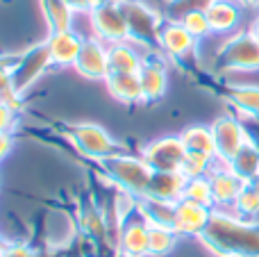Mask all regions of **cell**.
<instances>
[{
  "mask_svg": "<svg viewBox=\"0 0 259 257\" xmlns=\"http://www.w3.org/2000/svg\"><path fill=\"white\" fill-rule=\"evenodd\" d=\"M105 3H123V0H105Z\"/></svg>",
  "mask_w": 259,
  "mask_h": 257,
  "instance_id": "f35d334b",
  "label": "cell"
},
{
  "mask_svg": "<svg viewBox=\"0 0 259 257\" xmlns=\"http://www.w3.org/2000/svg\"><path fill=\"white\" fill-rule=\"evenodd\" d=\"M230 166H232L234 173L241 176L246 182H252L259 176V148L252 144V141L246 144L241 150H239L237 157L230 162Z\"/></svg>",
  "mask_w": 259,
  "mask_h": 257,
  "instance_id": "484cf974",
  "label": "cell"
},
{
  "mask_svg": "<svg viewBox=\"0 0 259 257\" xmlns=\"http://www.w3.org/2000/svg\"><path fill=\"white\" fill-rule=\"evenodd\" d=\"M230 212H232L234 217L243 219V221L259 226V191L252 185H246L243 191L239 194L237 203L230 207Z\"/></svg>",
  "mask_w": 259,
  "mask_h": 257,
  "instance_id": "4316f807",
  "label": "cell"
},
{
  "mask_svg": "<svg viewBox=\"0 0 259 257\" xmlns=\"http://www.w3.org/2000/svg\"><path fill=\"white\" fill-rule=\"evenodd\" d=\"M82 41L84 36L77 34L75 30H59V32H48V39H46V46H48L50 53V62L53 66H73L80 55Z\"/></svg>",
  "mask_w": 259,
  "mask_h": 257,
  "instance_id": "e0dca14e",
  "label": "cell"
},
{
  "mask_svg": "<svg viewBox=\"0 0 259 257\" xmlns=\"http://www.w3.org/2000/svg\"><path fill=\"white\" fill-rule=\"evenodd\" d=\"M0 57H3V55H0Z\"/></svg>",
  "mask_w": 259,
  "mask_h": 257,
  "instance_id": "b9f144b4",
  "label": "cell"
},
{
  "mask_svg": "<svg viewBox=\"0 0 259 257\" xmlns=\"http://www.w3.org/2000/svg\"><path fill=\"white\" fill-rule=\"evenodd\" d=\"M66 3L71 5V9L75 14H89V12H94L96 7H100L105 0H66Z\"/></svg>",
  "mask_w": 259,
  "mask_h": 257,
  "instance_id": "836d02e7",
  "label": "cell"
},
{
  "mask_svg": "<svg viewBox=\"0 0 259 257\" xmlns=\"http://www.w3.org/2000/svg\"><path fill=\"white\" fill-rule=\"evenodd\" d=\"M178 232L170 226H157L150 223V257H168L180 244Z\"/></svg>",
  "mask_w": 259,
  "mask_h": 257,
  "instance_id": "d4e9b609",
  "label": "cell"
},
{
  "mask_svg": "<svg viewBox=\"0 0 259 257\" xmlns=\"http://www.w3.org/2000/svg\"><path fill=\"white\" fill-rule=\"evenodd\" d=\"M216 59L225 71H259V41L250 30L237 32L221 46Z\"/></svg>",
  "mask_w": 259,
  "mask_h": 257,
  "instance_id": "8992f818",
  "label": "cell"
},
{
  "mask_svg": "<svg viewBox=\"0 0 259 257\" xmlns=\"http://www.w3.org/2000/svg\"><path fill=\"white\" fill-rule=\"evenodd\" d=\"M139 80L143 89V103H157L164 98L168 89V71H166V62L161 59V53L146 55L139 71Z\"/></svg>",
  "mask_w": 259,
  "mask_h": 257,
  "instance_id": "2e32d148",
  "label": "cell"
},
{
  "mask_svg": "<svg viewBox=\"0 0 259 257\" xmlns=\"http://www.w3.org/2000/svg\"><path fill=\"white\" fill-rule=\"evenodd\" d=\"M198 39L178 21V18H166L159 30V53L168 59H187L196 50Z\"/></svg>",
  "mask_w": 259,
  "mask_h": 257,
  "instance_id": "9a60e30c",
  "label": "cell"
},
{
  "mask_svg": "<svg viewBox=\"0 0 259 257\" xmlns=\"http://www.w3.org/2000/svg\"><path fill=\"white\" fill-rule=\"evenodd\" d=\"M211 132L216 139V153L219 159L232 162L239 155V150L246 144H250V130L248 123L237 114H223L211 123Z\"/></svg>",
  "mask_w": 259,
  "mask_h": 257,
  "instance_id": "52a82bcc",
  "label": "cell"
},
{
  "mask_svg": "<svg viewBox=\"0 0 259 257\" xmlns=\"http://www.w3.org/2000/svg\"><path fill=\"white\" fill-rule=\"evenodd\" d=\"M114 250L127 257H150V223L139 205L114 232Z\"/></svg>",
  "mask_w": 259,
  "mask_h": 257,
  "instance_id": "5b68a950",
  "label": "cell"
},
{
  "mask_svg": "<svg viewBox=\"0 0 259 257\" xmlns=\"http://www.w3.org/2000/svg\"><path fill=\"white\" fill-rule=\"evenodd\" d=\"M66 135L71 144L75 146V150H80V155L96 159L98 164L112 157V155L121 153L112 132H107L98 123H73L66 127Z\"/></svg>",
  "mask_w": 259,
  "mask_h": 257,
  "instance_id": "277c9868",
  "label": "cell"
},
{
  "mask_svg": "<svg viewBox=\"0 0 259 257\" xmlns=\"http://www.w3.org/2000/svg\"><path fill=\"white\" fill-rule=\"evenodd\" d=\"M107 53H109V73H139L146 55H150L130 39L118 41V44H109Z\"/></svg>",
  "mask_w": 259,
  "mask_h": 257,
  "instance_id": "ffe728a7",
  "label": "cell"
},
{
  "mask_svg": "<svg viewBox=\"0 0 259 257\" xmlns=\"http://www.w3.org/2000/svg\"><path fill=\"white\" fill-rule=\"evenodd\" d=\"M178 135H180V139H182L187 153H196V155H202V157H209V159L219 157L211 125H200V123H196V125L184 127Z\"/></svg>",
  "mask_w": 259,
  "mask_h": 257,
  "instance_id": "603a6c76",
  "label": "cell"
},
{
  "mask_svg": "<svg viewBox=\"0 0 259 257\" xmlns=\"http://www.w3.org/2000/svg\"><path fill=\"white\" fill-rule=\"evenodd\" d=\"M243 7H259V0H239Z\"/></svg>",
  "mask_w": 259,
  "mask_h": 257,
  "instance_id": "8d00e7d4",
  "label": "cell"
},
{
  "mask_svg": "<svg viewBox=\"0 0 259 257\" xmlns=\"http://www.w3.org/2000/svg\"><path fill=\"white\" fill-rule=\"evenodd\" d=\"M241 7L243 5L239 0H209L205 5V14L211 25V32L225 34V32L237 30L239 21H241Z\"/></svg>",
  "mask_w": 259,
  "mask_h": 257,
  "instance_id": "d6986e66",
  "label": "cell"
},
{
  "mask_svg": "<svg viewBox=\"0 0 259 257\" xmlns=\"http://www.w3.org/2000/svg\"><path fill=\"white\" fill-rule=\"evenodd\" d=\"M178 21L182 23V25L187 27V30L191 32V34L196 36L198 41H202L205 36L214 34V32H211L209 21H207V14H205V9H202V7L189 9V12H184L182 16H178Z\"/></svg>",
  "mask_w": 259,
  "mask_h": 257,
  "instance_id": "f546056e",
  "label": "cell"
},
{
  "mask_svg": "<svg viewBox=\"0 0 259 257\" xmlns=\"http://www.w3.org/2000/svg\"><path fill=\"white\" fill-rule=\"evenodd\" d=\"M73 68H75L82 77H87V80H103L105 82L109 75L107 44L96 39V36H84L80 55H77Z\"/></svg>",
  "mask_w": 259,
  "mask_h": 257,
  "instance_id": "5bb4252c",
  "label": "cell"
},
{
  "mask_svg": "<svg viewBox=\"0 0 259 257\" xmlns=\"http://www.w3.org/2000/svg\"><path fill=\"white\" fill-rule=\"evenodd\" d=\"M91 23V36L105 41V44H118L130 39L125 14L121 9V3H103L94 12L87 14Z\"/></svg>",
  "mask_w": 259,
  "mask_h": 257,
  "instance_id": "9c48e42d",
  "label": "cell"
},
{
  "mask_svg": "<svg viewBox=\"0 0 259 257\" xmlns=\"http://www.w3.org/2000/svg\"><path fill=\"white\" fill-rule=\"evenodd\" d=\"M100 166H103V173L107 176V180L116 189L127 191V194L137 196V198H146L155 171L148 166V162L141 157V153L139 155L116 153L112 157H107L105 162H100Z\"/></svg>",
  "mask_w": 259,
  "mask_h": 257,
  "instance_id": "7a4b0ae2",
  "label": "cell"
},
{
  "mask_svg": "<svg viewBox=\"0 0 259 257\" xmlns=\"http://www.w3.org/2000/svg\"><path fill=\"white\" fill-rule=\"evenodd\" d=\"M228 103L243 121H259V84H237L228 91Z\"/></svg>",
  "mask_w": 259,
  "mask_h": 257,
  "instance_id": "7402d4cb",
  "label": "cell"
},
{
  "mask_svg": "<svg viewBox=\"0 0 259 257\" xmlns=\"http://www.w3.org/2000/svg\"><path fill=\"white\" fill-rule=\"evenodd\" d=\"M12 148H14L12 132H0V162H3V159L12 153Z\"/></svg>",
  "mask_w": 259,
  "mask_h": 257,
  "instance_id": "e575fe53",
  "label": "cell"
},
{
  "mask_svg": "<svg viewBox=\"0 0 259 257\" xmlns=\"http://www.w3.org/2000/svg\"><path fill=\"white\" fill-rule=\"evenodd\" d=\"M214 257H241V255H214Z\"/></svg>",
  "mask_w": 259,
  "mask_h": 257,
  "instance_id": "74e56055",
  "label": "cell"
},
{
  "mask_svg": "<svg viewBox=\"0 0 259 257\" xmlns=\"http://www.w3.org/2000/svg\"><path fill=\"white\" fill-rule=\"evenodd\" d=\"M207 178H209L211 191H214V209H230L237 203L243 187L248 185L241 176L234 173L230 162H223V159H219V157L214 159L211 171L207 173Z\"/></svg>",
  "mask_w": 259,
  "mask_h": 257,
  "instance_id": "7c38bea8",
  "label": "cell"
},
{
  "mask_svg": "<svg viewBox=\"0 0 259 257\" xmlns=\"http://www.w3.org/2000/svg\"><path fill=\"white\" fill-rule=\"evenodd\" d=\"M211 214H214L211 207L182 198L175 203L170 228L178 232L180 239H202V235H205L207 226L211 221Z\"/></svg>",
  "mask_w": 259,
  "mask_h": 257,
  "instance_id": "8fae6325",
  "label": "cell"
},
{
  "mask_svg": "<svg viewBox=\"0 0 259 257\" xmlns=\"http://www.w3.org/2000/svg\"><path fill=\"white\" fill-rule=\"evenodd\" d=\"M41 12H44L48 32H59V30H71L73 27V16L75 12L66 0H39Z\"/></svg>",
  "mask_w": 259,
  "mask_h": 257,
  "instance_id": "cb8c5ba5",
  "label": "cell"
},
{
  "mask_svg": "<svg viewBox=\"0 0 259 257\" xmlns=\"http://www.w3.org/2000/svg\"><path fill=\"white\" fill-rule=\"evenodd\" d=\"M114 257H127V255H121V253H116V255H114Z\"/></svg>",
  "mask_w": 259,
  "mask_h": 257,
  "instance_id": "ab89813d",
  "label": "cell"
},
{
  "mask_svg": "<svg viewBox=\"0 0 259 257\" xmlns=\"http://www.w3.org/2000/svg\"><path fill=\"white\" fill-rule=\"evenodd\" d=\"M139 209L148 223H157V226H170L173 223V209L175 203H164V200H152V198H139Z\"/></svg>",
  "mask_w": 259,
  "mask_h": 257,
  "instance_id": "83f0119b",
  "label": "cell"
},
{
  "mask_svg": "<svg viewBox=\"0 0 259 257\" xmlns=\"http://www.w3.org/2000/svg\"><path fill=\"white\" fill-rule=\"evenodd\" d=\"M0 257H3V250H0Z\"/></svg>",
  "mask_w": 259,
  "mask_h": 257,
  "instance_id": "60d3db41",
  "label": "cell"
},
{
  "mask_svg": "<svg viewBox=\"0 0 259 257\" xmlns=\"http://www.w3.org/2000/svg\"><path fill=\"white\" fill-rule=\"evenodd\" d=\"M3 257H39L36 250L27 241H14L9 239L7 246L3 248Z\"/></svg>",
  "mask_w": 259,
  "mask_h": 257,
  "instance_id": "1f68e13d",
  "label": "cell"
},
{
  "mask_svg": "<svg viewBox=\"0 0 259 257\" xmlns=\"http://www.w3.org/2000/svg\"><path fill=\"white\" fill-rule=\"evenodd\" d=\"M200 241L211 255L259 257V226L234 217L230 209H214Z\"/></svg>",
  "mask_w": 259,
  "mask_h": 257,
  "instance_id": "6da1fadb",
  "label": "cell"
},
{
  "mask_svg": "<svg viewBox=\"0 0 259 257\" xmlns=\"http://www.w3.org/2000/svg\"><path fill=\"white\" fill-rule=\"evenodd\" d=\"M250 34H252V36H255V39L259 41V16H257L255 21L250 23Z\"/></svg>",
  "mask_w": 259,
  "mask_h": 257,
  "instance_id": "d590c367",
  "label": "cell"
},
{
  "mask_svg": "<svg viewBox=\"0 0 259 257\" xmlns=\"http://www.w3.org/2000/svg\"><path fill=\"white\" fill-rule=\"evenodd\" d=\"M77 228L80 232L91 241V244H112L109 241V235H112V223H109L107 212L103 209V205L94 198H87L80 203L77 207Z\"/></svg>",
  "mask_w": 259,
  "mask_h": 257,
  "instance_id": "4fadbf2b",
  "label": "cell"
},
{
  "mask_svg": "<svg viewBox=\"0 0 259 257\" xmlns=\"http://www.w3.org/2000/svg\"><path fill=\"white\" fill-rule=\"evenodd\" d=\"M121 9L127 21L130 41L146 53H159V30L166 18L143 0H123Z\"/></svg>",
  "mask_w": 259,
  "mask_h": 257,
  "instance_id": "3957f363",
  "label": "cell"
},
{
  "mask_svg": "<svg viewBox=\"0 0 259 257\" xmlns=\"http://www.w3.org/2000/svg\"><path fill=\"white\" fill-rule=\"evenodd\" d=\"M211 164H214V159L202 157V155H196V153H187V159H184L182 173H184L187 178L207 176V173L211 171Z\"/></svg>",
  "mask_w": 259,
  "mask_h": 257,
  "instance_id": "4dcf8cb0",
  "label": "cell"
},
{
  "mask_svg": "<svg viewBox=\"0 0 259 257\" xmlns=\"http://www.w3.org/2000/svg\"><path fill=\"white\" fill-rule=\"evenodd\" d=\"M16 109H12L0 100V132H12L14 123H16Z\"/></svg>",
  "mask_w": 259,
  "mask_h": 257,
  "instance_id": "d6a6232c",
  "label": "cell"
},
{
  "mask_svg": "<svg viewBox=\"0 0 259 257\" xmlns=\"http://www.w3.org/2000/svg\"><path fill=\"white\" fill-rule=\"evenodd\" d=\"M187 176L180 171H155L146 198L164 200V203H178L184 198Z\"/></svg>",
  "mask_w": 259,
  "mask_h": 257,
  "instance_id": "ac0fdd59",
  "label": "cell"
},
{
  "mask_svg": "<svg viewBox=\"0 0 259 257\" xmlns=\"http://www.w3.org/2000/svg\"><path fill=\"white\" fill-rule=\"evenodd\" d=\"M184 198L214 209V191H211L209 178H207V176L187 178V187H184Z\"/></svg>",
  "mask_w": 259,
  "mask_h": 257,
  "instance_id": "f1b7e54d",
  "label": "cell"
},
{
  "mask_svg": "<svg viewBox=\"0 0 259 257\" xmlns=\"http://www.w3.org/2000/svg\"><path fill=\"white\" fill-rule=\"evenodd\" d=\"M50 66H53V62H50V53H48L46 41L34 44L32 48L18 53L16 62L12 64V77H14L16 89L21 91V94H25Z\"/></svg>",
  "mask_w": 259,
  "mask_h": 257,
  "instance_id": "30bf717a",
  "label": "cell"
},
{
  "mask_svg": "<svg viewBox=\"0 0 259 257\" xmlns=\"http://www.w3.org/2000/svg\"><path fill=\"white\" fill-rule=\"evenodd\" d=\"M109 96L123 105H139L143 103V89L139 73H109L105 80Z\"/></svg>",
  "mask_w": 259,
  "mask_h": 257,
  "instance_id": "44dd1931",
  "label": "cell"
},
{
  "mask_svg": "<svg viewBox=\"0 0 259 257\" xmlns=\"http://www.w3.org/2000/svg\"><path fill=\"white\" fill-rule=\"evenodd\" d=\"M141 157L148 162L152 171H180L182 173L187 148L180 135H164L152 139L141 148Z\"/></svg>",
  "mask_w": 259,
  "mask_h": 257,
  "instance_id": "ba28073f",
  "label": "cell"
}]
</instances>
